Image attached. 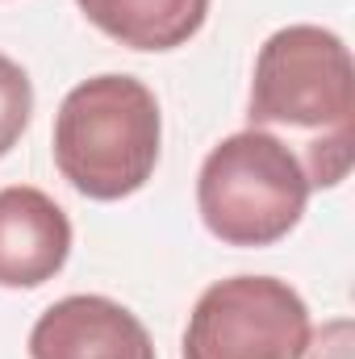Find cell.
<instances>
[{
	"mask_svg": "<svg viewBox=\"0 0 355 359\" xmlns=\"http://www.w3.org/2000/svg\"><path fill=\"white\" fill-rule=\"evenodd\" d=\"M247 130L280 138L309 188H335L355 155V67L335 29L284 25L255 55Z\"/></svg>",
	"mask_w": 355,
	"mask_h": 359,
	"instance_id": "obj_1",
	"label": "cell"
},
{
	"mask_svg": "<svg viewBox=\"0 0 355 359\" xmlns=\"http://www.w3.org/2000/svg\"><path fill=\"white\" fill-rule=\"evenodd\" d=\"M55 168L88 201L134 196L159 168L163 113L134 76H92L63 96L55 113Z\"/></svg>",
	"mask_w": 355,
	"mask_h": 359,
	"instance_id": "obj_2",
	"label": "cell"
},
{
	"mask_svg": "<svg viewBox=\"0 0 355 359\" xmlns=\"http://www.w3.org/2000/svg\"><path fill=\"white\" fill-rule=\"evenodd\" d=\"M301 159L264 130L222 138L196 176V209L205 230L226 247H272L297 230L309 205Z\"/></svg>",
	"mask_w": 355,
	"mask_h": 359,
	"instance_id": "obj_3",
	"label": "cell"
},
{
	"mask_svg": "<svg viewBox=\"0 0 355 359\" xmlns=\"http://www.w3.org/2000/svg\"><path fill=\"white\" fill-rule=\"evenodd\" d=\"M309 309L288 280L230 276L209 284L184 326V359H297Z\"/></svg>",
	"mask_w": 355,
	"mask_h": 359,
	"instance_id": "obj_4",
	"label": "cell"
},
{
	"mask_svg": "<svg viewBox=\"0 0 355 359\" xmlns=\"http://www.w3.org/2000/svg\"><path fill=\"white\" fill-rule=\"evenodd\" d=\"M29 359H155V343L121 301L76 292L34 322Z\"/></svg>",
	"mask_w": 355,
	"mask_h": 359,
	"instance_id": "obj_5",
	"label": "cell"
},
{
	"mask_svg": "<svg viewBox=\"0 0 355 359\" xmlns=\"http://www.w3.org/2000/svg\"><path fill=\"white\" fill-rule=\"evenodd\" d=\"M72 255V217L34 184L0 188V288H38Z\"/></svg>",
	"mask_w": 355,
	"mask_h": 359,
	"instance_id": "obj_6",
	"label": "cell"
},
{
	"mask_svg": "<svg viewBox=\"0 0 355 359\" xmlns=\"http://www.w3.org/2000/svg\"><path fill=\"white\" fill-rule=\"evenodd\" d=\"M76 4L105 38L147 55L188 46L209 21V0H76Z\"/></svg>",
	"mask_w": 355,
	"mask_h": 359,
	"instance_id": "obj_7",
	"label": "cell"
},
{
	"mask_svg": "<svg viewBox=\"0 0 355 359\" xmlns=\"http://www.w3.org/2000/svg\"><path fill=\"white\" fill-rule=\"evenodd\" d=\"M34 117V84L21 63L0 55V159L21 142Z\"/></svg>",
	"mask_w": 355,
	"mask_h": 359,
	"instance_id": "obj_8",
	"label": "cell"
},
{
	"mask_svg": "<svg viewBox=\"0 0 355 359\" xmlns=\"http://www.w3.org/2000/svg\"><path fill=\"white\" fill-rule=\"evenodd\" d=\"M351 347H355L351 322L335 318L322 330H309V339H305V347H301L297 359H351Z\"/></svg>",
	"mask_w": 355,
	"mask_h": 359,
	"instance_id": "obj_9",
	"label": "cell"
}]
</instances>
